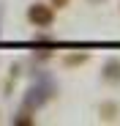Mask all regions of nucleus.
<instances>
[{"instance_id": "nucleus-5", "label": "nucleus", "mask_w": 120, "mask_h": 126, "mask_svg": "<svg viewBox=\"0 0 120 126\" xmlns=\"http://www.w3.org/2000/svg\"><path fill=\"white\" fill-rule=\"evenodd\" d=\"M52 3H55L57 8H63V6H68V0H52Z\"/></svg>"}, {"instance_id": "nucleus-1", "label": "nucleus", "mask_w": 120, "mask_h": 126, "mask_svg": "<svg viewBox=\"0 0 120 126\" xmlns=\"http://www.w3.org/2000/svg\"><path fill=\"white\" fill-rule=\"evenodd\" d=\"M52 96H55V82H52V77H49V74H38V79L27 88V93H25V99H22V107H25V110H38V107H44Z\"/></svg>"}, {"instance_id": "nucleus-4", "label": "nucleus", "mask_w": 120, "mask_h": 126, "mask_svg": "<svg viewBox=\"0 0 120 126\" xmlns=\"http://www.w3.org/2000/svg\"><path fill=\"white\" fill-rule=\"evenodd\" d=\"M14 123H33V118H27V112H19V118H14Z\"/></svg>"}, {"instance_id": "nucleus-3", "label": "nucleus", "mask_w": 120, "mask_h": 126, "mask_svg": "<svg viewBox=\"0 0 120 126\" xmlns=\"http://www.w3.org/2000/svg\"><path fill=\"white\" fill-rule=\"evenodd\" d=\"M101 77H104L107 82H120V58H107V60H104Z\"/></svg>"}, {"instance_id": "nucleus-2", "label": "nucleus", "mask_w": 120, "mask_h": 126, "mask_svg": "<svg viewBox=\"0 0 120 126\" xmlns=\"http://www.w3.org/2000/svg\"><path fill=\"white\" fill-rule=\"evenodd\" d=\"M27 19H30L36 28H49L55 22V11L49 6H44V3H33L27 8Z\"/></svg>"}, {"instance_id": "nucleus-6", "label": "nucleus", "mask_w": 120, "mask_h": 126, "mask_svg": "<svg viewBox=\"0 0 120 126\" xmlns=\"http://www.w3.org/2000/svg\"><path fill=\"white\" fill-rule=\"evenodd\" d=\"M87 3H101V0H87Z\"/></svg>"}]
</instances>
